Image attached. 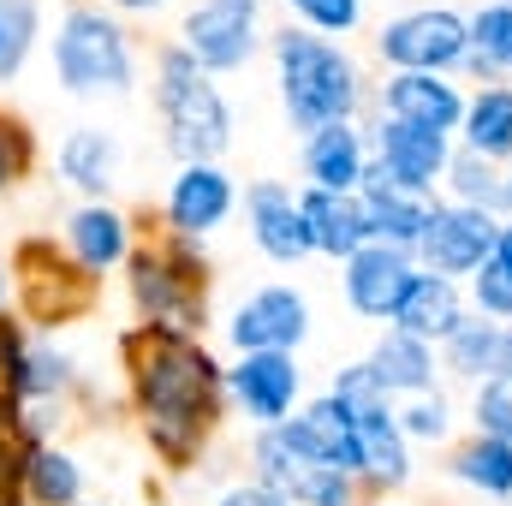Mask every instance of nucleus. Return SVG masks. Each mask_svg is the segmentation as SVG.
Listing matches in <instances>:
<instances>
[{
    "label": "nucleus",
    "mask_w": 512,
    "mask_h": 506,
    "mask_svg": "<svg viewBox=\"0 0 512 506\" xmlns=\"http://www.w3.org/2000/svg\"><path fill=\"white\" fill-rule=\"evenodd\" d=\"M126 376H131V405L143 417L149 447L185 471L203 459L221 411H227V370L215 364V352L197 334H173V328H131L126 334Z\"/></svg>",
    "instance_id": "obj_1"
},
{
    "label": "nucleus",
    "mask_w": 512,
    "mask_h": 506,
    "mask_svg": "<svg viewBox=\"0 0 512 506\" xmlns=\"http://www.w3.org/2000/svg\"><path fill=\"white\" fill-rule=\"evenodd\" d=\"M274 72H280V108L292 131H322V126H352L370 102V78L364 66L346 54V42H328L316 30H274L268 36Z\"/></svg>",
    "instance_id": "obj_2"
},
{
    "label": "nucleus",
    "mask_w": 512,
    "mask_h": 506,
    "mask_svg": "<svg viewBox=\"0 0 512 506\" xmlns=\"http://www.w3.org/2000/svg\"><path fill=\"white\" fill-rule=\"evenodd\" d=\"M155 108L167 126V149L179 155V167L191 161H221L233 143V108L221 96V84L173 42L155 60Z\"/></svg>",
    "instance_id": "obj_3"
},
{
    "label": "nucleus",
    "mask_w": 512,
    "mask_h": 506,
    "mask_svg": "<svg viewBox=\"0 0 512 506\" xmlns=\"http://www.w3.org/2000/svg\"><path fill=\"white\" fill-rule=\"evenodd\" d=\"M131 304L143 316V328H173V334H197L209 316V262L191 239H155L143 251H131Z\"/></svg>",
    "instance_id": "obj_4"
},
{
    "label": "nucleus",
    "mask_w": 512,
    "mask_h": 506,
    "mask_svg": "<svg viewBox=\"0 0 512 506\" xmlns=\"http://www.w3.org/2000/svg\"><path fill=\"white\" fill-rule=\"evenodd\" d=\"M54 72L72 96H126L137 84V54H131L126 24L102 6H72L54 36Z\"/></svg>",
    "instance_id": "obj_5"
},
{
    "label": "nucleus",
    "mask_w": 512,
    "mask_h": 506,
    "mask_svg": "<svg viewBox=\"0 0 512 506\" xmlns=\"http://www.w3.org/2000/svg\"><path fill=\"white\" fill-rule=\"evenodd\" d=\"M376 54L387 72H435L465 78L471 60V18L459 6H405L376 30Z\"/></svg>",
    "instance_id": "obj_6"
},
{
    "label": "nucleus",
    "mask_w": 512,
    "mask_h": 506,
    "mask_svg": "<svg viewBox=\"0 0 512 506\" xmlns=\"http://www.w3.org/2000/svg\"><path fill=\"white\" fill-rule=\"evenodd\" d=\"M501 221L507 215H489V209H465V203H447L435 197L429 203V221H423V239H417V268L423 274H447V280H471L501 239Z\"/></svg>",
    "instance_id": "obj_7"
},
{
    "label": "nucleus",
    "mask_w": 512,
    "mask_h": 506,
    "mask_svg": "<svg viewBox=\"0 0 512 506\" xmlns=\"http://www.w3.org/2000/svg\"><path fill=\"white\" fill-rule=\"evenodd\" d=\"M370 143H376V179H387L405 197H423V203H435V191L447 185L453 149H459V137H447V131H423L405 120H382V114L370 126Z\"/></svg>",
    "instance_id": "obj_8"
},
{
    "label": "nucleus",
    "mask_w": 512,
    "mask_h": 506,
    "mask_svg": "<svg viewBox=\"0 0 512 506\" xmlns=\"http://www.w3.org/2000/svg\"><path fill=\"white\" fill-rule=\"evenodd\" d=\"M179 48L215 78L239 72L262 48V0H197L179 24Z\"/></svg>",
    "instance_id": "obj_9"
},
{
    "label": "nucleus",
    "mask_w": 512,
    "mask_h": 506,
    "mask_svg": "<svg viewBox=\"0 0 512 506\" xmlns=\"http://www.w3.org/2000/svg\"><path fill=\"white\" fill-rule=\"evenodd\" d=\"M251 465H256V483H268L274 495H286L292 506H364V483H358V477L304 465V459L280 441V429H256Z\"/></svg>",
    "instance_id": "obj_10"
},
{
    "label": "nucleus",
    "mask_w": 512,
    "mask_h": 506,
    "mask_svg": "<svg viewBox=\"0 0 512 506\" xmlns=\"http://www.w3.org/2000/svg\"><path fill=\"white\" fill-rule=\"evenodd\" d=\"M227 340L233 352H292L310 340V298L298 286H262L251 292L233 316H227Z\"/></svg>",
    "instance_id": "obj_11"
},
{
    "label": "nucleus",
    "mask_w": 512,
    "mask_h": 506,
    "mask_svg": "<svg viewBox=\"0 0 512 506\" xmlns=\"http://www.w3.org/2000/svg\"><path fill=\"white\" fill-rule=\"evenodd\" d=\"M227 399L245 411V423L280 429L298 411V399H304V370H298L292 352H245L227 370Z\"/></svg>",
    "instance_id": "obj_12"
},
{
    "label": "nucleus",
    "mask_w": 512,
    "mask_h": 506,
    "mask_svg": "<svg viewBox=\"0 0 512 506\" xmlns=\"http://www.w3.org/2000/svg\"><path fill=\"white\" fill-rule=\"evenodd\" d=\"M18 292H24V310L36 322H66V316L90 310L96 274H84L72 256H60L54 245L30 239V245H18Z\"/></svg>",
    "instance_id": "obj_13"
},
{
    "label": "nucleus",
    "mask_w": 512,
    "mask_h": 506,
    "mask_svg": "<svg viewBox=\"0 0 512 506\" xmlns=\"http://www.w3.org/2000/svg\"><path fill=\"white\" fill-rule=\"evenodd\" d=\"M280 441H286L304 465L346 471V477L364 483V447H358V429H352V417H346L328 393H316L310 405H298V411L280 423Z\"/></svg>",
    "instance_id": "obj_14"
},
{
    "label": "nucleus",
    "mask_w": 512,
    "mask_h": 506,
    "mask_svg": "<svg viewBox=\"0 0 512 506\" xmlns=\"http://www.w3.org/2000/svg\"><path fill=\"white\" fill-rule=\"evenodd\" d=\"M471 90L459 78H435V72H387V84L376 90V114L382 120H405L423 131H447L459 137Z\"/></svg>",
    "instance_id": "obj_15"
},
{
    "label": "nucleus",
    "mask_w": 512,
    "mask_h": 506,
    "mask_svg": "<svg viewBox=\"0 0 512 506\" xmlns=\"http://www.w3.org/2000/svg\"><path fill=\"white\" fill-rule=\"evenodd\" d=\"M245 227H251L256 251L268 256V262H280V268L316 256L310 221H304V203H298V191L280 185V179H256L251 191H245Z\"/></svg>",
    "instance_id": "obj_16"
},
{
    "label": "nucleus",
    "mask_w": 512,
    "mask_h": 506,
    "mask_svg": "<svg viewBox=\"0 0 512 506\" xmlns=\"http://www.w3.org/2000/svg\"><path fill=\"white\" fill-rule=\"evenodd\" d=\"M417 280V256L393 251V245H364L352 262H340V292H346V310L364 316V322H393L405 286Z\"/></svg>",
    "instance_id": "obj_17"
},
{
    "label": "nucleus",
    "mask_w": 512,
    "mask_h": 506,
    "mask_svg": "<svg viewBox=\"0 0 512 506\" xmlns=\"http://www.w3.org/2000/svg\"><path fill=\"white\" fill-rule=\"evenodd\" d=\"M233 203H239V191H233L227 167H221V161H191V167H179L173 185H167V233L197 245V239H209L215 227H227Z\"/></svg>",
    "instance_id": "obj_18"
},
{
    "label": "nucleus",
    "mask_w": 512,
    "mask_h": 506,
    "mask_svg": "<svg viewBox=\"0 0 512 506\" xmlns=\"http://www.w3.org/2000/svg\"><path fill=\"white\" fill-rule=\"evenodd\" d=\"M376 173V143L370 131L358 126H322L304 137V179L316 191H334V197H358Z\"/></svg>",
    "instance_id": "obj_19"
},
{
    "label": "nucleus",
    "mask_w": 512,
    "mask_h": 506,
    "mask_svg": "<svg viewBox=\"0 0 512 506\" xmlns=\"http://www.w3.org/2000/svg\"><path fill=\"white\" fill-rule=\"evenodd\" d=\"M465 316H471L465 286H459V280H447V274H423V268H417V280L405 286V298H399V310H393V322H387V328L417 334V340H429V346L441 352Z\"/></svg>",
    "instance_id": "obj_20"
},
{
    "label": "nucleus",
    "mask_w": 512,
    "mask_h": 506,
    "mask_svg": "<svg viewBox=\"0 0 512 506\" xmlns=\"http://www.w3.org/2000/svg\"><path fill=\"white\" fill-rule=\"evenodd\" d=\"M364 364L376 370L393 399H417V393H435L441 387V352L417 334H399V328H382L376 346L364 352Z\"/></svg>",
    "instance_id": "obj_21"
},
{
    "label": "nucleus",
    "mask_w": 512,
    "mask_h": 506,
    "mask_svg": "<svg viewBox=\"0 0 512 506\" xmlns=\"http://www.w3.org/2000/svg\"><path fill=\"white\" fill-rule=\"evenodd\" d=\"M66 251H72V262H78L84 274L102 280L108 268L131 262V221L114 203H84V209H72V221H66Z\"/></svg>",
    "instance_id": "obj_22"
},
{
    "label": "nucleus",
    "mask_w": 512,
    "mask_h": 506,
    "mask_svg": "<svg viewBox=\"0 0 512 506\" xmlns=\"http://www.w3.org/2000/svg\"><path fill=\"white\" fill-rule=\"evenodd\" d=\"M298 203H304V221H310L316 256H328V262H352V256L370 245V227H364V203H358V197H334V191L304 185Z\"/></svg>",
    "instance_id": "obj_23"
},
{
    "label": "nucleus",
    "mask_w": 512,
    "mask_h": 506,
    "mask_svg": "<svg viewBox=\"0 0 512 506\" xmlns=\"http://www.w3.org/2000/svg\"><path fill=\"white\" fill-rule=\"evenodd\" d=\"M447 477L477 495V501H507L512 506V447L489 435H465L447 447Z\"/></svg>",
    "instance_id": "obj_24"
},
{
    "label": "nucleus",
    "mask_w": 512,
    "mask_h": 506,
    "mask_svg": "<svg viewBox=\"0 0 512 506\" xmlns=\"http://www.w3.org/2000/svg\"><path fill=\"white\" fill-rule=\"evenodd\" d=\"M459 149L507 167L512 161V84H477L459 120Z\"/></svg>",
    "instance_id": "obj_25"
},
{
    "label": "nucleus",
    "mask_w": 512,
    "mask_h": 506,
    "mask_svg": "<svg viewBox=\"0 0 512 506\" xmlns=\"http://www.w3.org/2000/svg\"><path fill=\"white\" fill-rule=\"evenodd\" d=\"M358 203H364L370 245L417 251V239H423V221H429V203H423V197H405V191H393L387 179H376V173H370V185L358 191Z\"/></svg>",
    "instance_id": "obj_26"
},
{
    "label": "nucleus",
    "mask_w": 512,
    "mask_h": 506,
    "mask_svg": "<svg viewBox=\"0 0 512 506\" xmlns=\"http://www.w3.org/2000/svg\"><path fill=\"white\" fill-rule=\"evenodd\" d=\"M471 18V84H512V0H483Z\"/></svg>",
    "instance_id": "obj_27"
},
{
    "label": "nucleus",
    "mask_w": 512,
    "mask_h": 506,
    "mask_svg": "<svg viewBox=\"0 0 512 506\" xmlns=\"http://www.w3.org/2000/svg\"><path fill=\"white\" fill-rule=\"evenodd\" d=\"M60 173H66V185H78L90 203H102L108 185H114V173H120V143H114V131L78 126L60 143Z\"/></svg>",
    "instance_id": "obj_28"
},
{
    "label": "nucleus",
    "mask_w": 512,
    "mask_h": 506,
    "mask_svg": "<svg viewBox=\"0 0 512 506\" xmlns=\"http://www.w3.org/2000/svg\"><path fill=\"white\" fill-rule=\"evenodd\" d=\"M495 346H501V322H489V316H465V322L453 328V340L441 346V376L465 381V387L489 381L495 376Z\"/></svg>",
    "instance_id": "obj_29"
},
{
    "label": "nucleus",
    "mask_w": 512,
    "mask_h": 506,
    "mask_svg": "<svg viewBox=\"0 0 512 506\" xmlns=\"http://www.w3.org/2000/svg\"><path fill=\"white\" fill-rule=\"evenodd\" d=\"M447 203H465V209H489V215H507V167L471 155V149H453V167H447V185H441Z\"/></svg>",
    "instance_id": "obj_30"
},
{
    "label": "nucleus",
    "mask_w": 512,
    "mask_h": 506,
    "mask_svg": "<svg viewBox=\"0 0 512 506\" xmlns=\"http://www.w3.org/2000/svg\"><path fill=\"white\" fill-rule=\"evenodd\" d=\"M78 489H84V471L72 453L42 447V441L24 453V501L30 506H78Z\"/></svg>",
    "instance_id": "obj_31"
},
{
    "label": "nucleus",
    "mask_w": 512,
    "mask_h": 506,
    "mask_svg": "<svg viewBox=\"0 0 512 506\" xmlns=\"http://www.w3.org/2000/svg\"><path fill=\"white\" fill-rule=\"evenodd\" d=\"M399 429L411 447H453L459 441V405L447 387L435 393H417V399H399Z\"/></svg>",
    "instance_id": "obj_32"
},
{
    "label": "nucleus",
    "mask_w": 512,
    "mask_h": 506,
    "mask_svg": "<svg viewBox=\"0 0 512 506\" xmlns=\"http://www.w3.org/2000/svg\"><path fill=\"white\" fill-rule=\"evenodd\" d=\"M286 12L298 18V30H316L328 42H346L352 30H364L370 0H286Z\"/></svg>",
    "instance_id": "obj_33"
},
{
    "label": "nucleus",
    "mask_w": 512,
    "mask_h": 506,
    "mask_svg": "<svg viewBox=\"0 0 512 506\" xmlns=\"http://www.w3.org/2000/svg\"><path fill=\"white\" fill-rule=\"evenodd\" d=\"M36 24H42L36 0H0V78H12V72L30 60Z\"/></svg>",
    "instance_id": "obj_34"
},
{
    "label": "nucleus",
    "mask_w": 512,
    "mask_h": 506,
    "mask_svg": "<svg viewBox=\"0 0 512 506\" xmlns=\"http://www.w3.org/2000/svg\"><path fill=\"white\" fill-rule=\"evenodd\" d=\"M465 417H471V435H489V441H507L512 447V387L507 381H477L471 399H465Z\"/></svg>",
    "instance_id": "obj_35"
},
{
    "label": "nucleus",
    "mask_w": 512,
    "mask_h": 506,
    "mask_svg": "<svg viewBox=\"0 0 512 506\" xmlns=\"http://www.w3.org/2000/svg\"><path fill=\"white\" fill-rule=\"evenodd\" d=\"M66 387H72V358H66V352H54V346L24 352V370H18V405H24V399H54V393H66Z\"/></svg>",
    "instance_id": "obj_36"
},
{
    "label": "nucleus",
    "mask_w": 512,
    "mask_h": 506,
    "mask_svg": "<svg viewBox=\"0 0 512 506\" xmlns=\"http://www.w3.org/2000/svg\"><path fill=\"white\" fill-rule=\"evenodd\" d=\"M18 370H24V340L0 316V417L6 423H18Z\"/></svg>",
    "instance_id": "obj_37"
},
{
    "label": "nucleus",
    "mask_w": 512,
    "mask_h": 506,
    "mask_svg": "<svg viewBox=\"0 0 512 506\" xmlns=\"http://www.w3.org/2000/svg\"><path fill=\"white\" fill-rule=\"evenodd\" d=\"M30 167V137H24V126H0V185H12L18 173Z\"/></svg>",
    "instance_id": "obj_38"
},
{
    "label": "nucleus",
    "mask_w": 512,
    "mask_h": 506,
    "mask_svg": "<svg viewBox=\"0 0 512 506\" xmlns=\"http://www.w3.org/2000/svg\"><path fill=\"white\" fill-rule=\"evenodd\" d=\"M215 506H292L286 501V495H274V489H268V483H233V489H221V501Z\"/></svg>",
    "instance_id": "obj_39"
},
{
    "label": "nucleus",
    "mask_w": 512,
    "mask_h": 506,
    "mask_svg": "<svg viewBox=\"0 0 512 506\" xmlns=\"http://www.w3.org/2000/svg\"><path fill=\"white\" fill-rule=\"evenodd\" d=\"M489 381H507V387H512V322L501 328V346H495V376H489Z\"/></svg>",
    "instance_id": "obj_40"
},
{
    "label": "nucleus",
    "mask_w": 512,
    "mask_h": 506,
    "mask_svg": "<svg viewBox=\"0 0 512 506\" xmlns=\"http://www.w3.org/2000/svg\"><path fill=\"white\" fill-rule=\"evenodd\" d=\"M489 262H501V268L512 274V215L501 221V239H495V256H489Z\"/></svg>",
    "instance_id": "obj_41"
},
{
    "label": "nucleus",
    "mask_w": 512,
    "mask_h": 506,
    "mask_svg": "<svg viewBox=\"0 0 512 506\" xmlns=\"http://www.w3.org/2000/svg\"><path fill=\"white\" fill-rule=\"evenodd\" d=\"M108 6H114V12H161L167 0H108Z\"/></svg>",
    "instance_id": "obj_42"
},
{
    "label": "nucleus",
    "mask_w": 512,
    "mask_h": 506,
    "mask_svg": "<svg viewBox=\"0 0 512 506\" xmlns=\"http://www.w3.org/2000/svg\"><path fill=\"white\" fill-rule=\"evenodd\" d=\"M507 215H512V161H507Z\"/></svg>",
    "instance_id": "obj_43"
},
{
    "label": "nucleus",
    "mask_w": 512,
    "mask_h": 506,
    "mask_svg": "<svg viewBox=\"0 0 512 506\" xmlns=\"http://www.w3.org/2000/svg\"><path fill=\"white\" fill-rule=\"evenodd\" d=\"M0 298H6V274H0Z\"/></svg>",
    "instance_id": "obj_44"
},
{
    "label": "nucleus",
    "mask_w": 512,
    "mask_h": 506,
    "mask_svg": "<svg viewBox=\"0 0 512 506\" xmlns=\"http://www.w3.org/2000/svg\"><path fill=\"white\" fill-rule=\"evenodd\" d=\"M18 506H30V501H18Z\"/></svg>",
    "instance_id": "obj_45"
}]
</instances>
